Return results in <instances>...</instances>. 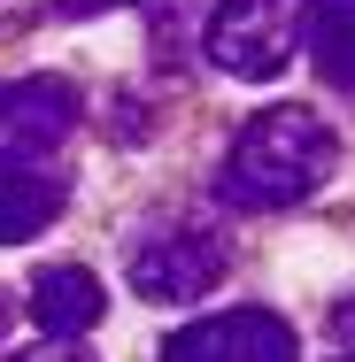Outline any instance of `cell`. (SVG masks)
Here are the masks:
<instances>
[{
  "label": "cell",
  "mask_w": 355,
  "mask_h": 362,
  "mask_svg": "<svg viewBox=\"0 0 355 362\" xmlns=\"http://www.w3.org/2000/svg\"><path fill=\"white\" fill-rule=\"evenodd\" d=\"M340 170V139L317 108H263L216 162V201L232 216H271L309 201L325 177Z\"/></svg>",
  "instance_id": "6da1fadb"
},
{
  "label": "cell",
  "mask_w": 355,
  "mask_h": 362,
  "mask_svg": "<svg viewBox=\"0 0 355 362\" xmlns=\"http://www.w3.org/2000/svg\"><path fill=\"white\" fill-rule=\"evenodd\" d=\"M201 47H209V62L224 77L271 85L293 62V47H301V16H293V0H216Z\"/></svg>",
  "instance_id": "7a4b0ae2"
},
{
  "label": "cell",
  "mask_w": 355,
  "mask_h": 362,
  "mask_svg": "<svg viewBox=\"0 0 355 362\" xmlns=\"http://www.w3.org/2000/svg\"><path fill=\"white\" fill-rule=\"evenodd\" d=\"M224 270H232V247L216 231H154L132 247V293L147 308H186L224 286Z\"/></svg>",
  "instance_id": "3957f363"
},
{
  "label": "cell",
  "mask_w": 355,
  "mask_h": 362,
  "mask_svg": "<svg viewBox=\"0 0 355 362\" xmlns=\"http://www.w3.org/2000/svg\"><path fill=\"white\" fill-rule=\"evenodd\" d=\"M162 362H301V339L278 308H216L201 324L170 332Z\"/></svg>",
  "instance_id": "277c9868"
},
{
  "label": "cell",
  "mask_w": 355,
  "mask_h": 362,
  "mask_svg": "<svg viewBox=\"0 0 355 362\" xmlns=\"http://www.w3.org/2000/svg\"><path fill=\"white\" fill-rule=\"evenodd\" d=\"M85 124L70 77H0V162H39Z\"/></svg>",
  "instance_id": "5b68a950"
},
{
  "label": "cell",
  "mask_w": 355,
  "mask_h": 362,
  "mask_svg": "<svg viewBox=\"0 0 355 362\" xmlns=\"http://www.w3.org/2000/svg\"><path fill=\"white\" fill-rule=\"evenodd\" d=\"M101 316H108V293H101V278H93L85 262H55V270L31 278V324H39L55 347H77Z\"/></svg>",
  "instance_id": "8992f818"
},
{
  "label": "cell",
  "mask_w": 355,
  "mask_h": 362,
  "mask_svg": "<svg viewBox=\"0 0 355 362\" xmlns=\"http://www.w3.org/2000/svg\"><path fill=\"white\" fill-rule=\"evenodd\" d=\"M70 209V185L55 170H31V162H0V247L47 231V223Z\"/></svg>",
  "instance_id": "52a82bcc"
},
{
  "label": "cell",
  "mask_w": 355,
  "mask_h": 362,
  "mask_svg": "<svg viewBox=\"0 0 355 362\" xmlns=\"http://www.w3.org/2000/svg\"><path fill=\"white\" fill-rule=\"evenodd\" d=\"M301 47L325 85L355 93V0H301Z\"/></svg>",
  "instance_id": "ba28073f"
},
{
  "label": "cell",
  "mask_w": 355,
  "mask_h": 362,
  "mask_svg": "<svg viewBox=\"0 0 355 362\" xmlns=\"http://www.w3.org/2000/svg\"><path fill=\"white\" fill-rule=\"evenodd\" d=\"M108 8H140V0H55L47 16H62V23H85V16H108Z\"/></svg>",
  "instance_id": "9c48e42d"
},
{
  "label": "cell",
  "mask_w": 355,
  "mask_h": 362,
  "mask_svg": "<svg viewBox=\"0 0 355 362\" xmlns=\"http://www.w3.org/2000/svg\"><path fill=\"white\" fill-rule=\"evenodd\" d=\"M332 339H340V347H348V355H355V293H348V300H340V308H332Z\"/></svg>",
  "instance_id": "30bf717a"
},
{
  "label": "cell",
  "mask_w": 355,
  "mask_h": 362,
  "mask_svg": "<svg viewBox=\"0 0 355 362\" xmlns=\"http://www.w3.org/2000/svg\"><path fill=\"white\" fill-rule=\"evenodd\" d=\"M8 362H93V355H77V347H39V355H8Z\"/></svg>",
  "instance_id": "8fae6325"
},
{
  "label": "cell",
  "mask_w": 355,
  "mask_h": 362,
  "mask_svg": "<svg viewBox=\"0 0 355 362\" xmlns=\"http://www.w3.org/2000/svg\"><path fill=\"white\" fill-rule=\"evenodd\" d=\"M16 316H23V300H16V293L0 286V339H8V332H16Z\"/></svg>",
  "instance_id": "7c38bea8"
},
{
  "label": "cell",
  "mask_w": 355,
  "mask_h": 362,
  "mask_svg": "<svg viewBox=\"0 0 355 362\" xmlns=\"http://www.w3.org/2000/svg\"><path fill=\"white\" fill-rule=\"evenodd\" d=\"M0 16H16V0H0Z\"/></svg>",
  "instance_id": "4fadbf2b"
},
{
  "label": "cell",
  "mask_w": 355,
  "mask_h": 362,
  "mask_svg": "<svg viewBox=\"0 0 355 362\" xmlns=\"http://www.w3.org/2000/svg\"><path fill=\"white\" fill-rule=\"evenodd\" d=\"M340 362H355V355H340Z\"/></svg>",
  "instance_id": "5bb4252c"
}]
</instances>
